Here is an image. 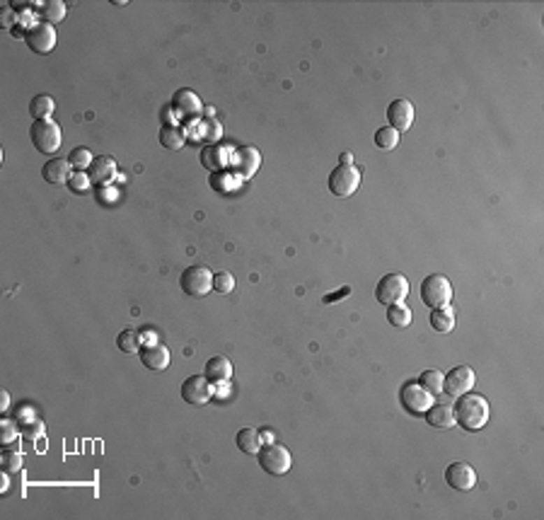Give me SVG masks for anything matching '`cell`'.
Masks as SVG:
<instances>
[{
    "instance_id": "cell-1",
    "label": "cell",
    "mask_w": 544,
    "mask_h": 520,
    "mask_svg": "<svg viewBox=\"0 0 544 520\" xmlns=\"http://www.w3.org/2000/svg\"><path fill=\"white\" fill-rule=\"evenodd\" d=\"M452 412H455V424H459L464 431H482L489 424V402L477 392L457 397Z\"/></svg>"
},
{
    "instance_id": "cell-4",
    "label": "cell",
    "mask_w": 544,
    "mask_h": 520,
    "mask_svg": "<svg viewBox=\"0 0 544 520\" xmlns=\"http://www.w3.org/2000/svg\"><path fill=\"white\" fill-rule=\"evenodd\" d=\"M179 286L189 298H203L213 291V271L208 266L192 264L182 271L179 276Z\"/></svg>"
},
{
    "instance_id": "cell-20",
    "label": "cell",
    "mask_w": 544,
    "mask_h": 520,
    "mask_svg": "<svg viewBox=\"0 0 544 520\" xmlns=\"http://www.w3.org/2000/svg\"><path fill=\"white\" fill-rule=\"evenodd\" d=\"M235 157H237V172H240L242 180H250L259 170V165H262V155H259L257 148H240Z\"/></svg>"
},
{
    "instance_id": "cell-29",
    "label": "cell",
    "mask_w": 544,
    "mask_h": 520,
    "mask_svg": "<svg viewBox=\"0 0 544 520\" xmlns=\"http://www.w3.org/2000/svg\"><path fill=\"white\" fill-rule=\"evenodd\" d=\"M375 145L380 150H392L399 145V131H394L392 126H382L375 131Z\"/></svg>"
},
{
    "instance_id": "cell-36",
    "label": "cell",
    "mask_w": 544,
    "mask_h": 520,
    "mask_svg": "<svg viewBox=\"0 0 544 520\" xmlns=\"http://www.w3.org/2000/svg\"><path fill=\"white\" fill-rule=\"evenodd\" d=\"M68 187H71V192H76V194H85L90 189V177L85 172H76V175H71V180H68Z\"/></svg>"
},
{
    "instance_id": "cell-8",
    "label": "cell",
    "mask_w": 544,
    "mask_h": 520,
    "mask_svg": "<svg viewBox=\"0 0 544 520\" xmlns=\"http://www.w3.org/2000/svg\"><path fill=\"white\" fill-rule=\"evenodd\" d=\"M329 192L339 198H346L351 194H356V189L361 187V170L353 165H339L331 170L329 175Z\"/></svg>"
},
{
    "instance_id": "cell-28",
    "label": "cell",
    "mask_w": 544,
    "mask_h": 520,
    "mask_svg": "<svg viewBox=\"0 0 544 520\" xmlns=\"http://www.w3.org/2000/svg\"><path fill=\"white\" fill-rule=\"evenodd\" d=\"M39 15H41V22L56 24V22H61V20L66 17V5H63L61 0H49V3L41 5Z\"/></svg>"
},
{
    "instance_id": "cell-10",
    "label": "cell",
    "mask_w": 544,
    "mask_h": 520,
    "mask_svg": "<svg viewBox=\"0 0 544 520\" xmlns=\"http://www.w3.org/2000/svg\"><path fill=\"white\" fill-rule=\"evenodd\" d=\"M27 49H31L34 54H51L56 46V29L54 24H46V22H36L27 27Z\"/></svg>"
},
{
    "instance_id": "cell-30",
    "label": "cell",
    "mask_w": 544,
    "mask_h": 520,
    "mask_svg": "<svg viewBox=\"0 0 544 520\" xmlns=\"http://www.w3.org/2000/svg\"><path fill=\"white\" fill-rule=\"evenodd\" d=\"M116 346H119V351H124V354H141L138 332H134V329H124V332L116 337Z\"/></svg>"
},
{
    "instance_id": "cell-33",
    "label": "cell",
    "mask_w": 544,
    "mask_h": 520,
    "mask_svg": "<svg viewBox=\"0 0 544 520\" xmlns=\"http://www.w3.org/2000/svg\"><path fill=\"white\" fill-rule=\"evenodd\" d=\"M17 426H20V435H24L27 440H34L44 433V424H41L39 417H31L27 421H20Z\"/></svg>"
},
{
    "instance_id": "cell-40",
    "label": "cell",
    "mask_w": 544,
    "mask_h": 520,
    "mask_svg": "<svg viewBox=\"0 0 544 520\" xmlns=\"http://www.w3.org/2000/svg\"><path fill=\"white\" fill-rule=\"evenodd\" d=\"M8 404H10V395H8V392H3V395H0V409L5 412V409H8Z\"/></svg>"
},
{
    "instance_id": "cell-3",
    "label": "cell",
    "mask_w": 544,
    "mask_h": 520,
    "mask_svg": "<svg viewBox=\"0 0 544 520\" xmlns=\"http://www.w3.org/2000/svg\"><path fill=\"white\" fill-rule=\"evenodd\" d=\"M421 301L431 310L445 308L452 301V283L448 276L443 274H431L421 281Z\"/></svg>"
},
{
    "instance_id": "cell-23",
    "label": "cell",
    "mask_w": 544,
    "mask_h": 520,
    "mask_svg": "<svg viewBox=\"0 0 544 520\" xmlns=\"http://www.w3.org/2000/svg\"><path fill=\"white\" fill-rule=\"evenodd\" d=\"M429 322H431V327L436 329V332L448 334V332H452V329H455V312H452L450 305L436 308V310L431 312Z\"/></svg>"
},
{
    "instance_id": "cell-11",
    "label": "cell",
    "mask_w": 544,
    "mask_h": 520,
    "mask_svg": "<svg viewBox=\"0 0 544 520\" xmlns=\"http://www.w3.org/2000/svg\"><path fill=\"white\" fill-rule=\"evenodd\" d=\"M182 399L187 404L201 407V404L213 399V385H210L203 375H189L187 380L182 382Z\"/></svg>"
},
{
    "instance_id": "cell-25",
    "label": "cell",
    "mask_w": 544,
    "mask_h": 520,
    "mask_svg": "<svg viewBox=\"0 0 544 520\" xmlns=\"http://www.w3.org/2000/svg\"><path fill=\"white\" fill-rule=\"evenodd\" d=\"M0 467L5 475H15L22 470V453L17 450V443L3 445V458H0Z\"/></svg>"
},
{
    "instance_id": "cell-14",
    "label": "cell",
    "mask_w": 544,
    "mask_h": 520,
    "mask_svg": "<svg viewBox=\"0 0 544 520\" xmlns=\"http://www.w3.org/2000/svg\"><path fill=\"white\" fill-rule=\"evenodd\" d=\"M141 363L148 370H165L170 366V349L165 344H150L141 349Z\"/></svg>"
},
{
    "instance_id": "cell-13",
    "label": "cell",
    "mask_w": 544,
    "mask_h": 520,
    "mask_svg": "<svg viewBox=\"0 0 544 520\" xmlns=\"http://www.w3.org/2000/svg\"><path fill=\"white\" fill-rule=\"evenodd\" d=\"M414 124V104L409 99H394L387 107V126H392L394 131H409Z\"/></svg>"
},
{
    "instance_id": "cell-26",
    "label": "cell",
    "mask_w": 544,
    "mask_h": 520,
    "mask_svg": "<svg viewBox=\"0 0 544 520\" xmlns=\"http://www.w3.org/2000/svg\"><path fill=\"white\" fill-rule=\"evenodd\" d=\"M157 140H160V145H165L167 150H179L184 145V133L174 124H165L160 129V133H157Z\"/></svg>"
},
{
    "instance_id": "cell-38",
    "label": "cell",
    "mask_w": 544,
    "mask_h": 520,
    "mask_svg": "<svg viewBox=\"0 0 544 520\" xmlns=\"http://www.w3.org/2000/svg\"><path fill=\"white\" fill-rule=\"evenodd\" d=\"M10 34H13V36H27V29H24L20 22H15L13 27H10Z\"/></svg>"
},
{
    "instance_id": "cell-15",
    "label": "cell",
    "mask_w": 544,
    "mask_h": 520,
    "mask_svg": "<svg viewBox=\"0 0 544 520\" xmlns=\"http://www.w3.org/2000/svg\"><path fill=\"white\" fill-rule=\"evenodd\" d=\"M203 377L210 382V385L230 382V377H232L230 359H225V356H213V359H208V363H206V370H203Z\"/></svg>"
},
{
    "instance_id": "cell-18",
    "label": "cell",
    "mask_w": 544,
    "mask_h": 520,
    "mask_svg": "<svg viewBox=\"0 0 544 520\" xmlns=\"http://www.w3.org/2000/svg\"><path fill=\"white\" fill-rule=\"evenodd\" d=\"M424 417H426V421H429L433 428H443V431H445V428H452V426H455V412H452L450 404H438V402H433L431 409L424 414Z\"/></svg>"
},
{
    "instance_id": "cell-39",
    "label": "cell",
    "mask_w": 544,
    "mask_h": 520,
    "mask_svg": "<svg viewBox=\"0 0 544 520\" xmlns=\"http://www.w3.org/2000/svg\"><path fill=\"white\" fill-rule=\"evenodd\" d=\"M339 162L341 165H353V153H341Z\"/></svg>"
},
{
    "instance_id": "cell-22",
    "label": "cell",
    "mask_w": 544,
    "mask_h": 520,
    "mask_svg": "<svg viewBox=\"0 0 544 520\" xmlns=\"http://www.w3.org/2000/svg\"><path fill=\"white\" fill-rule=\"evenodd\" d=\"M235 445L240 453L245 455H257L259 448H262V435L255 428H240L235 435Z\"/></svg>"
},
{
    "instance_id": "cell-12",
    "label": "cell",
    "mask_w": 544,
    "mask_h": 520,
    "mask_svg": "<svg viewBox=\"0 0 544 520\" xmlns=\"http://www.w3.org/2000/svg\"><path fill=\"white\" fill-rule=\"evenodd\" d=\"M445 482L448 486H452L455 491H472L477 486V472L467 462H452L445 470Z\"/></svg>"
},
{
    "instance_id": "cell-16",
    "label": "cell",
    "mask_w": 544,
    "mask_h": 520,
    "mask_svg": "<svg viewBox=\"0 0 544 520\" xmlns=\"http://www.w3.org/2000/svg\"><path fill=\"white\" fill-rule=\"evenodd\" d=\"M87 177H90V182H94V184H109L116 177L114 157H109V155L94 157L92 165H90V170H87Z\"/></svg>"
},
{
    "instance_id": "cell-21",
    "label": "cell",
    "mask_w": 544,
    "mask_h": 520,
    "mask_svg": "<svg viewBox=\"0 0 544 520\" xmlns=\"http://www.w3.org/2000/svg\"><path fill=\"white\" fill-rule=\"evenodd\" d=\"M201 165L210 172H220L228 165V150L223 145H203V150H201Z\"/></svg>"
},
{
    "instance_id": "cell-32",
    "label": "cell",
    "mask_w": 544,
    "mask_h": 520,
    "mask_svg": "<svg viewBox=\"0 0 544 520\" xmlns=\"http://www.w3.org/2000/svg\"><path fill=\"white\" fill-rule=\"evenodd\" d=\"M92 160H94V157H92V153H90L87 148H76L71 155H68V162H71V167H73V170H78V172L90 170Z\"/></svg>"
},
{
    "instance_id": "cell-27",
    "label": "cell",
    "mask_w": 544,
    "mask_h": 520,
    "mask_svg": "<svg viewBox=\"0 0 544 520\" xmlns=\"http://www.w3.org/2000/svg\"><path fill=\"white\" fill-rule=\"evenodd\" d=\"M443 373L436 370V368H431V370H424L419 375V385L424 387V390H429L433 397H438L443 392Z\"/></svg>"
},
{
    "instance_id": "cell-19",
    "label": "cell",
    "mask_w": 544,
    "mask_h": 520,
    "mask_svg": "<svg viewBox=\"0 0 544 520\" xmlns=\"http://www.w3.org/2000/svg\"><path fill=\"white\" fill-rule=\"evenodd\" d=\"M71 162L68 160H49L44 167H41V177H44V182L49 184H68V180H71Z\"/></svg>"
},
{
    "instance_id": "cell-24",
    "label": "cell",
    "mask_w": 544,
    "mask_h": 520,
    "mask_svg": "<svg viewBox=\"0 0 544 520\" xmlns=\"http://www.w3.org/2000/svg\"><path fill=\"white\" fill-rule=\"evenodd\" d=\"M56 109V102L51 94H36L34 99L29 102V114L34 117V122H41V119H49Z\"/></svg>"
},
{
    "instance_id": "cell-7",
    "label": "cell",
    "mask_w": 544,
    "mask_h": 520,
    "mask_svg": "<svg viewBox=\"0 0 544 520\" xmlns=\"http://www.w3.org/2000/svg\"><path fill=\"white\" fill-rule=\"evenodd\" d=\"M399 402L404 412L414 414V417H424L431 409V404L436 402V397L429 390H424L419 382H404L399 390Z\"/></svg>"
},
{
    "instance_id": "cell-31",
    "label": "cell",
    "mask_w": 544,
    "mask_h": 520,
    "mask_svg": "<svg viewBox=\"0 0 544 520\" xmlns=\"http://www.w3.org/2000/svg\"><path fill=\"white\" fill-rule=\"evenodd\" d=\"M387 322L392 327H409L411 324V310L399 303V305H389L387 308Z\"/></svg>"
},
{
    "instance_id": "cell-9",
    "label": "cell",
    "mask_w": 544,
    "mask_h": 520,
    "mask_svg": "<svg viewBox=\"0 0 544 520\" xmlns=\"http://www.w3.org/2000/svg\"><path fill=\"white\" fill-rule=\"evenodd\" d=\"M477 375L469 366H457L452 370H448V375L443 377V392H448V397H462L467 392H472Z\"/></svg>"
},
{
    "instance_id": "cell-17",
    "label": "cell",
    "mask_w": 544,
    "mask_h": 520,
    "mask_svg": "<svg viewBox=\"0 0 544 520\" xmlns=\"http://www.w3.org/2000/svg\"><path fill=\"white\" fill-rule=\"evenodd\" d=\"M201 99H199V94H194L192 90H177L174 92V97H172V109L177 114H182V117H187V119H192V117H196V114L201 112Z\"/></svg>"
},
{
    "instance_id": "cell-5",
    "label": "cell",
    "mask_w": 544,
    "mask_h": 520,
    "mask_svg": "<svg viewBox=\"0 0 544 520\" xmlns=\"http://www.w3.org/2000/svg\"><path fill=\"white\" fill-rule=\"evenodd\" d=\"M409 281H406V276L401 274H387L382 276L378 281V286H375V301L382 303L385 308L389 305H399V303H404L406 298H409Z\"/></svg>"
},
{
    "instance_id": "cell-6",
    "label": "cell",
    "mask_w": 544,
    "mask_h": 520,
    "mask_svg": "<svg viewBox=\"0 0 544 520\" xmlns=\"http://www.w3.org/2000/svg\"><path fill=\"white\" fill-rule=\"evenodd\" d=\"M29 140L39 153L44 155H51L61 148V140H63V133H61V126L51 119H41V122H34L29 129Z\"/></svg>"
},
{
    "instance_id": "cell-2",
    "label": "cell",
    "mask_w": 544,
    "mask_h": 520,
    "mask_svg": "<svg viewBox=\"0 0 544 520\" xmlns=\"http://www.w3.org/2000/svg\"><path fill=\"white\" fill-rule=\"evenodd\" d=\"M257 462L266 475L271 477H283L290 472L293 467V455L288 453V448L278 443H266L264 448H259L257 453Z\"/></svg>"
},
{
    "instance_id": "cell-34",
    "label": "cell",
    "mask_w": 544,
    "mask_h": 520,
    "mask_svg": "<svg viewBox=\"0 0 544 520\" xmlns=\"http://www.w3.org/2000/svg\"><path fill=\"white\" fill-rule=\"evenodd\" d=\"M213 291L220 293V296H228V293L235 291V276L228 274V271H218L213 274Z\"/></svg>"
},
{
    "instance_id": "cell-35",
    "label": "cell",
    "mask_w": 544,
    "mask_h": 520,
    "mask_svg": "<svg viewBox=\"0 0 544 520\" xmlns=\"http://www.w3.org/2000/svg\"><path fill=\"white\" fill-rule=\"evenodd\" d=\"M0 440H3V445H10V443H17V438H20V426H17V421H10V419H3L0 421Z\"/></svg>"
},
{
    "instance_id": "cell-37",
    "label": "cell",
    "mask_w": 544,
    "mask_h": 520,
    "mask_svg": "<svg viewBox=\"0 0 544 520\" xmlns=\"http://www.w3.org/2000/svg\"><path fill=\"white\" fill-rule=\"evenodd\" d=\"M348 293H351V288H341V291L334 293V296H331V293H329V296H324V298H322V303H327V305H329V303H339V298L348 296Z\"/></svg>"
}]
</instances>
